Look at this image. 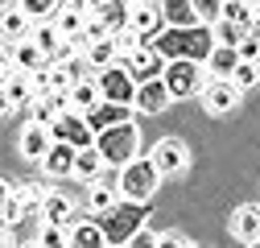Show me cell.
<instances>
[{
  "label": "cell",
  "instance_id": "47",
  "mask_svg": "<svg viewBox=\"0 0 260 248\" xmlns=\"http://www.w3.org/2000/svg\"><path fill=\"white\" fill-rule=\"evenodd\" d=\"M9 112H13V100L5 96V87H0V116H9Z\"/></svg>",
  "mask_w": 260,
  "mask_h": 248
},
{
  "label": "cell",
  "instance_id": "5",
  "mask_svg": "<svg viewBox=\"0 0 260 248\" xmlns=\"http://www.w3.org/2000/svg\"><path fill=\"white\" fill-rule=\"evenodd\" d=\"M199 67H203V62H190V58H174V62H166L161 83H166L170 100H190V96H199V91L207 87V75H203Z\"/></svg>",
  "mask_w": 260,
  "mask_h": 248
},
{
  "label": "cell",
  "instance_id": "2",
  "mask_svg": "<svg viewBox=\"0 0 260 248\" xmlns=\"http://www.w3.org/2000/svg\"><path fill=\"white\" fill-rule=\"evenodd\" d=\"M145 220H149V207H145V203L116 199V207H112V211H104L100 228H104V240H108L112 248H124L128 240H133V236L145 228Z\"/></svg>",
  "mask_w": 260,
  "mask_h": 248
},
{
  "label": "cell",
  "instance_id": "41",
  "mask_svg": "<svg viewBox=\"0 0 260 248\" xmlns=\"http://www.w3.org/2000/svg\"><path fill=\"white\" fill-rule=\"evenodd\" d=\"M112 42H116V54L124 58V54H133L137 46H141V38L133 34V29H120V34H112Z\"/></svg>",
  "mask_w": 260,
  "mask_h": 248
},
{
  "label": "cell",
  "instance_id": "7",
  "mask_svg": "<svg viewBox=\"0 0 260 248\" xmlns=\"http://www.w3.org/2000/svg\"><path fill=\"white\" fill-rule=\"evenodd\" d=\"M50 137H54V141H67L71 149H87V145H95V133L87 129L83 112H58V120L50 124Z\"/></svg>",
  "mask_w": 260,
  "mask_h": 248
},
{
  "label": "cell",
  "instance_id": "50",
  "mask_svg": "<svg viewBox=\"0 0 260 248\" xmlns=\"http://www.w3.org/2000/svg\"><path fill=\"white\" fill-rule=\"evenodd\" d=\"M83 5H87V13H95V9H100V5H104V0H83Z\"/></svg>",
  "mask_w": 260,
  "mask_h": 248
},
{
  "label": "cell",
  "instance_id": "3",
  "mask_svg": "<svg viewBox=\"0 0 260 248\" xmlns=\"http://www.w3.org/2000/svg\"><path fill=\"white\" fill-rule=\"evenodd\" d=\"M95 149H100V158L104 166L120 170L137 158V149H141V133H137V124L133 120H124V124H112V129L104 133H95Z\"/></svg>",
  "mask_w": 260,
  "mask_h": 248
},
{
  "label": "cell",
  "instance_id": "35",
  "mask_svg": "<svg viewBox=\"0 0 260 248\" xmlns=\"http://www.w3.org/2000/svg\"><path fill=\"white\" fill-rule=\"evenodd\" d=\"M232 83H236L240 91L256 87V83H260V62H236V71H232Z\"/></svg>",
  "mask_w": 260,
  "mask_h": 248
},
{
  "label": "cell",
  "instance_id": "44",
  "mask_svg": "<svg viewBox=\"0 0 260 248\" xmlns=\"http://www.w3.org/2000/svg\"><path fill=\"white\" fill-rule=\"evenodd\" d=\"M157 248H190V244H186V236H178V232H166V236H157Z\"/></svg>",
  "mask_w": 260,
  "mask_h": 248
},
{
  "label": "cell",
  "instance_id": "6",
  "mask_svg": "<svg viewBox=\"0 0 260 248\" xmlns=\"http://www.w3.org/2000/svg\"><path fill=\"white\" fill-rule=\"evenodd\" d=\"M95 83H100V100H112V104H133V96H137V79L128 75V67L120 58L112 67L95 71Z\"/></svg>",
  "mask_w": 260,
  "mask_h": 248
},
{
  "label": "cell",
  "instance_id": "13",
  "mask_svg": "<svg viewBox=\"0 0 260 248\" xmlns=\"http://www.w3.org/2000/svg\"><path fill=\"white\" fill-rule=\"evenodd\" d=\"M29 29H34V21L21 5H0V42H21L29 38Z\"/></svg>",
  "mask_w": 260,
  "mask_h": 248
},
{
  "label": "cell",
  "instance_id": "12",
  "mask_svg": "<svg viewBox=\"0 0 260 248\" xmlns=\"http://www.w3.org/2000/svg\"><path fill=\"white\" fill-rule=\"evenodd\" d=\"M166 104H170V91H166V83H161V75L137 83V96H133V108H137V112L157 116V112H166Z\"/></svg>",
  "mask_w": 260,
  "mask_h": 248
},
{
  "label": "cell",
  "instance_id": "8",
  "mask_svg": "<svg viewBox=\"0 0 260 248\" xmlns=\"http://www.w3.org/2000/svg\"><path fill=\"white\" fill-rule=\"evenodd\" d=\"M149 162L157 166V174H182L190 166V149L178 141V137H161L149 153Z\"/></svg>",
  "mask_w": 260,
  "mask_h": 248
},
{
  "label": "cell",
  "instance_id": "53",
  "mask_svg": "<svg viewBox=\"0 0 260 248\" xmlns=\"http://www.w3.org/2000/svg\"><path fill=\"white\" fill-rule=\"evenodd\" d=\"M62 5H83V0H62ZM83 9H87V5H83Z\"/></svg>",
  "mask_w": 260,
  "mask_h": 248
},
{
  "label": "cell",
  "instance_id": "21",
  "mask_svg": "<svg viewBox=\"0 0 260 248\" xmlns=\"http://www.w3.org/2000/svg\"><path fill=\"white\" fill-rule=\"evenodd\" d=\"M236 62H240L236 46H215V50H211V58H207V79H232Z\"/></svg>",
  "mask_w": 260,
  "mask_h": 248
},
{
  "label": "cell",
  "instance_id": "42",
  "mask_svg": "<svg viewBox=\"0 0 260 248\" xmlns=\"http://www.w3.org/2000/svg\"><path fill=\"white\" fill-rule=\"evenodd\" d=\"M42 100H46L54 112H71V91H42Z\"/></svg>",
  "mask_w": 260,
  "mask_h": 248
},
{
  "label": "cell",
  "instance_id": "30",
  "mask_svg": "<svg viewBox=\"0 0 260 248\" xmlns=\"http://www.w3.org/2000/svg\"><path fill=\"white\" fill-rule=\"evenodd\" d=\"M157 9L166 13V25H194L199 17H194L190 0H157Z\"/></svg>",
  "mask_w": 260,
  "mask_h": 248
},
{
  "label": "cell",
  "instance_id": "24",
  "mask_svg": "<svg viewBox=\"0 0 260 248\" xmlns=\"http://www.w3.org/2000/svg\"><path fill=\"white\" fill-rule=\"evenodd\" d=\"M95 104H100V83H95V75H87L71 87V112H87Z\"/></svg>",
  "mask_w": 260,
  "mask_h": 248
},
{
  "label": "cell",
  "instance_id": "34",
  "mask_svg": "<svg viewBox=\"0 0 260 248\" xmlns=\"http://www.w3.org/2000/svg\"><path fill=\"white\" fill-rule=\"evenodd\" d=\"M17 5L29 13V21H50V17L58 13V5H62V0H17Z\"/></svg>",
  "mask_w": 260,
  "mask_h": 248
},
{
  "label": "cell",
  "instance_id": "23",
  "mask_svg": "<svg viewBox=\"0 0 260 248\" xmlns=\"http://www.w3.org/2000/svg\"><path fill=\"white\" fill-rule=\"evenodd\" d=\"M100 166H104V158H100V149H95V145H87V149H79L75 153V178L79 182H95V178H100Z\"/></svg>",
  "mask_w": 260,
  "mask_h": 248
},
{
  "label": "cell",
  "instance_id": "17",
  "mask_svg": "<svg viewBox=\"0 0 260 248\" xmlns=\"http://www.w3.org/2000/svg\"><path fill=\"white\" fill-rule=\"evenodd\" d=\"M75 153H79V149H71L67 141H54V145L46 149V158H42V170H46L50 178L71 174V170H75Z\"/></svg>",
  "mask_w": 260,
  "mask_h": 248
},
{
  "label": "cell",
  "instance_id": "1",
  "mask_svg": "<svg viewBox=\"0 0 260 248\" xmlns=\"http://www.w3.org/2000/svg\"><path fill=\"white\" fill-rule=\"evenodd\" d=\"M149 46L166 58V62H174V58L207 62L211 50H215V34H211V25H203V21H194V25H166Z\"/></svg>",
  "mask_w": 260,
  "mask_h": 248
},
{
  "label": "cell",
  "instance_id": "11",
  "mask_svg": "<svg viewBox=\"0 0 260 248\" xmlns=\"http://www.w3.org/2000/svg\"><path fill=\"white\" fill-rule=\"evenodd\" d=\"M203 104H207V112L223 116V112H232V108L240 104V87H236L232 79H207V87H203Z\"/></svg>",
  "mask_w": 260,
  "mask_h": 248
},
{
  "label": "cell",
  "instance_id": "55",
  "mask_svg": "<svg viewBox=\"0 0 260 248\" xmlns=\"http://www.w3.org/2000/svg\"><path fill=\"white\" fill-rule=\"evenodd\" d=\"M248 5H256V9H260V0H248Z\"/></svg>",
  "mask_w": 260,
  "mask_h": 248
},
{
  "label": "cell",
  "instance_id": "29",
  "mask_svg": "<svg viewBox=\"0 0 260 248\" xmlns=\"http://www.w3.org/2000/svg\"><path fill=\"white\" fill-rule=\"evenodd\" d=\"M116 199H120V191H116V186H108V182H91L87 207H91L95 215H104V211H112V207H116Z\"/></svg>",
  "mask_w": 260,
  "mask_h": 248
},
{
  "label": "cell",
  "instance_id": "22",
  "mask_svg": "<svg viewBox=\"0 0 260 248\" xmlns=\"http://www.w3.org/2000/svg\"><path fill=\"white\" fill-rule=\"evenodd\" d=\"M100 21L108 25V34H120V29H128V17H133V5H128V0H104L100 9Z\"/></svg>",
  "mask_w": 260,
  "mask_h": 248
},
{
  "label": "cell",
  "instance_id": "37",
  "mask_svg": "<svg viewBox=\"0 0 260 248\" xmlns=\"http://www.w3.org/2000/svg\"><path fill=\"white\" fill-rule=\"evenodd\" d=\"M190 9H194V17H199L203 25H211V21H219V13H223V0H190Z\"/></svg>",
  "mask_w": 260,
  "mask_h": 248
},
{
  "label": "cell",
  "instance_id": "18",
  "mask_svg": "<svg viewBox=\"0 0 260 248\" xmlns=\"http://www.w3.org/2000/svg\"><path fill=\"white\" fill-rule=\"evenodd\" d=\"M9 58H13V67L17 71H25V75H34L38 67H46V54L29 42V38H21V42H13V50H9Z\"/></svg>",
  "mask_w": 260,
  "mask_h": 248
},
{
  "label": "cell",
  "instance_id": "38",
  "mask_svg": "<svg viewBox=\"0 0 260 248\" xmlns=\"http://www.w3.org/2000/svg\"><path fill=\"white\" fill-rule=\"evenodd\" d=\"M29 120H34V124H46V129H50V124L58 120V112H54V108L38 96V100H29Z\"/></svg>",
  "mask_w": 260,
  "mask_h": 248
},
{
  "label": "cell",
  "instance_id": "49",
  "mask_svg": "<svg viewBox=\"0 0 260 248\" xmlns=\"http://www.w3.org/2000/svg\"><path fill=\"white\" fill-rule=\"evenodd\" d=\"M133 9H145V5H157V0H128Z\"/></svg>",
  "mask_w": 260,
  "mask_h": 248
},
{
  "label": "cell",
  "instance_id": "36",
  "mask_svg": "<svg viewBox=\"0 0 260 248\" xmlns=\"http://www.w3.org/2000/svg\"><path fill=\"white\" fill-rule=\"evenodd\" d=\"M13 191L25 199V207H29V215H34L38 207H42V199H46V186L42 182H25V186H13Z\"/></svg>",
  "mask_w": 260,
  "mask_h": 248
},
{
  "label": "cell",
  "instance_id": "45",
  "mask_svg": "<svg viewBox=\"0 0 260 248\" xmlns=\"http://www.w3.org/2000/svg\"><path fill=\"white\" fill-rule=\"evenodd\" d=\"M13 71H17V67H13V58H9V54H0V87L9 83V75H13Z\"/></svg>",
  "mask_w": 260,
  "mask_h": 248
},
{
  "label": "cell",
  "instance_id": "33",
  "mask_svg": "<svg viewBox=\"0 0 260 248\" xmlns=\"http://www.w3.org/2000/svg\"><path fill=\"white\" fill-rule=\"evenodd\" d=\"M211 34H215V46H240V38L248 34V29H240L227 17H219V21H211Z\"/></svg>",
  "mask_w": 260,
  "mask_h": 248
},
{
  "label": "cell",
  "instance_id": "48",
  "mask_svg": "<svg viewBox=\"0 0 260 248\" xmlns=\"http://www.w3.org/2000/svg\"><path fill=\"white\" fill-rule=\"evenodd\" d=\"M9 195H13V186H9V182H5V178H0V203H5V199H9Z\"/></svg>",
  "mask_w": 260,
  "mask_h": 248
},
{
  "label": "cell",
  "instance_id": "14",
  "mask_svg": "<svg viewBox=\"0 0 260 248\" xmlns=\"http://www.w3.org/2000/svg\"><path fill=\"white\" fill-rule=\"evenodd\" d=\"M128 29L141 38V42H153L161 29H166V13H161L157 5H145V9H133V17H128Z\"/></svg>",
  "mask_w": 260,
  "mask_h": 248
},
{
  "label": "cell",
  "instance_id": "28",
  "mask_svg": "<svg viewBox=\"0 0 260 248\" xmlns=\"http://www.w3.org/2000/svg\"><path fill=\"white\" fill-rule=\"evenodd\" d=\"M83 21H87V9H83V5H58V17H54V25L62 29V38L79 34V29H83Z\"/></svg>",
  "mask_w": 260,
  "mask_h": 248
},
{
  "label": "cell",
  "instance_id": "20",
  "mask_svg": "<svg viewBox=\"0 0 260 248\" xmlns=\"http://www.w3.org/2000/svg\"><path fill=\"white\" fill-rule=\"evenodd\" d=\"M29 42H34L46 58H54L58 46H62V29H58L54 21H34V29H29Z\"/></svg>",
  "mask_w": 260,
  "mask_h": 248
},
{
  "label": "cell",
  "instance_id": "31",
  "mask_svg": "<svg viewBox=\"0 0 260 248\" xmlns=\"http://www.w3.org/2000/svg\"><path fill=\"white\" fill-rule=\"evenodd\" d=\"M219 17H227L232 25H240V29H252V21H256V5H248V0H223V13Z\"/></svg>",
  "mask_w": 260,
  "mask_h": 248
},
{
  "label": "cell",
  "instance_id": "16",
  "mask_svg": "<svg viewBox=\"0 0 260 248\" xmlns=\"http://www.w3.org/2000/svg\"><path fill=\"white\" fill-rule=\"evenodd\" d=\"M50 145H54V137H50L46 124H34V120H29L25 129H21V153H25L29 162H42Z\"/></svg>",
  "mask_w": 260,
  "mask_h": 248
},
{
  "label": "cell",
  "instance_id": "27",
  "mask_svg": "<svg viewBox=\"0 0 260 248\" xmlns=\"http://www.w3.org/2000/svg\"><path fill=\"white\" fill-rule=\"evenodd\" d=\"M5 96L13 100V108H25L29 100H34V79H29L25 71H13L9 83H5Z\"/></svg>",
  "mask_w": 260,
  "mask_h": 248
},
{
  "label": "cell",
  "instance_id": "51",
  "mask_svg": "<svg viewBox=\"0 0 260 248\" xmlns=\"http://www.w3.org/2000/svg\"><path fill=\"white\" fill-rule=\"evenodd\" d=\"M252 34L260 38V9H256V21H252Z\"/></svg>",
  "mask_w": 260,
  "mask_h": 248
},
{
  "label": "cell",
  "instance_id": "26",
  "mask_svg": "<svg viewBox=\"0 0 260 248\" xmlns=\"http://www.w3.org/2000/svg\"><path fill=\"white\" fill-rule=\"evenodd\" d=\"M83 54H87V62H91V71H104V67H112V62L120 58V54H116V42H112V34H108V38H100V42H91Z\"/></svg>",
  "mask_w": 260,
  "mask_h": 248
},
{
  "label": "cell",
  "instance_id": "10",
  "mask_svg": "<svg viewBox=\"0 0 260 248\" xmlns=\"http://www.w3.org/2000/svg\"><path fill=\"white\" fill-rule=\"evenodd\" d=\"M83 120H87V129H91V133H104V129H112V124L133 120V104H112V100H100L95 108H87V112H83Z\"/></svg>",
  "mask_w": 260,
  "mask_h": 248
},
{
  "label": "cell",
  "instance_id": "25",
  "mask_svg": "<svg viewBox=\"0 0 260 248\" xmlns=\"http://www.w3.org/2000/svg\"><path fill=\"white\" fill-rule=\"evenodd\" d=\"M67 244H71V248H108L100 224H75L71 236H67Z\"/></svg>",
  "mask_w": 260,
  "mask_h": 248
},
{
  "label": "cell",
  "instance_id": "9",
  "mask_svg": "<svg viewBox=\"0 0 260 248\" xmlns=\"http://www.w3.org/2000/svg\"><path fill=\"white\" fill-rule=\"evenodd\" d=\"M120 62L128 67V75H133L137 83H145V79H157L161 71H166V58H161V54H157V50H153L149 42H141V46H137L133 54H124Z\"/></svg>",
  "mask_w": 260,
  "mask_h": 248
},
{
  "label": "cell",
  "instance_id": "40",
  "mask_svg": "<svg viewBox=\"0 0 260 248\" xmlns=\"http://www.w3.org/2000/svg\"><path fill=\"white\" fill-rule=\"evenodd\" d=\"M236 54H240V62H260V38L252 34V29H248V34L240 38V46H236Z\"/></svg>",
  "mask_w": 260,
  "mask_h": 248
},
{
  "label": "cell",
  "instance_id": "32",
  "mask_svg": "<svg viewBox=\"0 0 260 248\" xmlns=\"http://www.w3.org/2000/svg\"><path fill=\"white\" fill-rule=\"evenodd\" d=\"M21 220H29V207H25V199L13 191L5 203H0V224H5V228H17Z\"/></svg>",
  "mask_w": 260,
  "mask_h": 248
},
{
  "label": "cell",
  "instance_id": "54",
  "mask_svg": "<svg viewBox=\"0 0 260 248\" xmlns=\"http://www.w3.org/2000/svg\"><path fill=\"white\" fill-rule=\"evenodd\" d=\"M25 248H42V244H38V240H34V244H25Z\"/></svg>",
  "mask_w": 260,
  "mask_h": 248
},
{
  "label": "cell",
  "instance_id": "39",
  "mask_svg": "<svg viewBox=\"0 0 260 248\" xmlns=\"http://www.w3.org/2000/svg\"><path fill=\"white\" fill-rule=\"evenodd\" d=\"M42 248H71L67 244V228H58V224H42Z\"/></svg>",
  "mask_w": 260,
  "mask_h": 248
},
{
  "label": "cell",
  "instance_id": "43",
  "mask_svg": "<svg viewBox=\"0 0 260 248\" xmlns=\"http://www.w3.org/2000/svg\"><path fill=\"white\" fill-rule=\"evenodd\" d=\"M124 248H157V236H153V232H145V228H141V232H137V236H133V240H128V244H124Z\"/></svg>",
  "mask_w": 260,
  "mask_h": 248
},
{
  "label": "cell",
  "instance_id": "19",
  "mask_svg": "<svg viewBox=\"0 0 260 248\" xmlns=\"http://www.w3.org/2000/svg\"><path fill=\"white\" fill-rule=\"evenodd\" d=\"M232 236L244 244L260 236V207H236L232 211Z\"/></svg>",
  "mask_w": 260,
  "mask_h": 248
},
{
  "label": "cell",
  "instance_id": "52",
  "mask_svg": "<svg viewBox=\"0 0 260 248\" xmlns=\"http://www.w3.org/2000/svg\"><path fill=\"white\" fill-rule=\"evenodd\" d=\"M248 248H260V236H256V240H248Z\"/></svg>",
  "mask_w": 260,
  "mask_h": 248
},
{
  "label": "cell",
  "instance_id": "15",
  "mask_svg": "<svg viewBox=\"0 0 260 248\" xmlns=\"http://www.w3.org/2000/svg\"><path fill=\"white\" fill-rule=\"evenodd\" d=\"M38 215H42V224H58V228H67V224L75 220V203L62 195V191H46Z\"/></svg>",
  "mask_w": 260,
  "mask_h": 248
},
{
  "label": "cell",
  "instance_id": "4",
  "mask_svg": "<svg viewBox=\"0 0 260 248\" xmlns=\"http://www.w3.org/2000/svg\"><path fill=\"white\" fill-rule=\"evenodd\" d=\"M157 182H161L157 166H153L149 158H133L128 166H120V174H116V191H120V199L149 203L153 191H157Z\"/></svg>",
  "mask_w": 260,
  "mask_h": 248
},
{
  "label": "cell",
  "instance_id": "46",
  "mask_svg": "<svg viewBox=\"0 0 260 248\" xmlns=\"http://www.w3.org/2000/svg\"><path fill=\"white\" fill-rule=\"evenodd\" d=\"M0 248H17V240H13V228H5V224H0Z\"/></svg>",
  "mask_w": 260,
  "mask_h": 248
}]
</instances>
